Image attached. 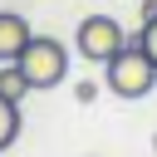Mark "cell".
Returning a JSON list of instances; mask_svg holds the SVG:
<instances>
[{"mask_svg": "<svg viewBox=\"0 0 157 157\" xmlns=\"http://www.w3.org/2000/svg\"><path fill=\"white\" fill-rule=\"evenodd\" d=\"M25 93H29V78L20 74V64H15V59H5V64H0V98L20 103Z\"/></svg>", "mask_w": 157, "mask_h": 157, "instance_id": "5", "label": "cell"}, {"mask_svg": "<svg viewBox=\"0 0 157 157\" xmlns=\"http://www.w3.org/2000/svg\"><path fill=\"white\" fill-rule=\"evenodd\" d=\"M20 74L29 78V88H59L69 78V49L54 39V34H34L25 49H20Z\"/></svg>", "mask_w": 157, "mask_h": 157, "instance_id": "2", "label": "cell"}, {"mask_svg": "<svg viewBox=\"0 0 157 157\" xmlns=\"http://www.w3.org/2000/svg\"><path fill=\"white\" fill-rule=\"evenodd\" d=\"M74 93H78V103H93L98 98V83H74Z\"/></svg>", "mask_w": 157, "mask_h": 157, "instance_id": "8", "label": "cell"}, {"mask_svg": "<svg viewBox=\"0 0 157 157\" xmlns=\"http://www.w3.org/2000/svg\"><path fill=\"white\" fill-rule=\"evenodd\" d=\"M78 54L88 59V64H108L123 44H128V34H123V25L113 20V15H88V20H78Z\"/></svg>", "mask_w": 157, "mask_h": 157, "instance_id": "3", "label": "cell"}, {"mask_svg": "<svg viewBox=\"0 0 157 157\" xmlns=\"http://www.w3.org/2000/svg\"><path fill=\"white\" fill-rule=\"evenodd\" d=\"M29 39H34L29 20L15 15V10H0V64H5V59H20V49H25Z\"/></svg>", "mask_w": 157, "mask_h": 157, "instance_id": "4", "label": "cell"}, {"mask_svg": "<svg viewBox=\"0 0 157 157\" xmlns=\"http://www.w3.org/2000/svg\"><path fill=\"white\" fill-rule=\"evenodd\" d=\"M15 137H20V103L0 98V152H5Z\"/></svg>", "mask_w": 157, "mask_h": 157, "instance_id": "6", "label": "cell"}, {"mask_svg": "<svg viewBox=\"0 0 157 157\" xmlns=\"http://www.w3.org/2000/svg\"><path fill=\"white\" fill-rule=\"evenodd\" d=\"M137 5H142V15H152V10H157V0H137Z\"/></svg>", "mask_w": 157, "mask_h": 157, "instance_id": "9", "label": "cell"}, {"mask_svg": "<svg viewBox=\"0 0 157 157\" xmlns=\"http://www.w3.org/2000/svg\"><path fill=\"white\" fill-rule=\"evenodd\" d=\"M132 39H137V44L147 49V59L157 64V10H152V15H142V29H137Z\"/></svg>", "mask_w": 157, "mask_h": 157, "instance_id": "7", "label": "cell"}, {"mask_svg": "<svg viewBox=\"0 0 157 157\" xmlns=\"http://www.w3.org/2000/svg\"><path fill=\"white\" fill-rule=\"evenodd\" d=\"M103 83H108V93H118V98H147V93L157 88V64L147 59V49H142L137 39H128V44L103 64Z\"/></svg>", "mask_w": 157, "mask_h": 157, "instance_id": "1", "label": "cell"}]
</instances>
